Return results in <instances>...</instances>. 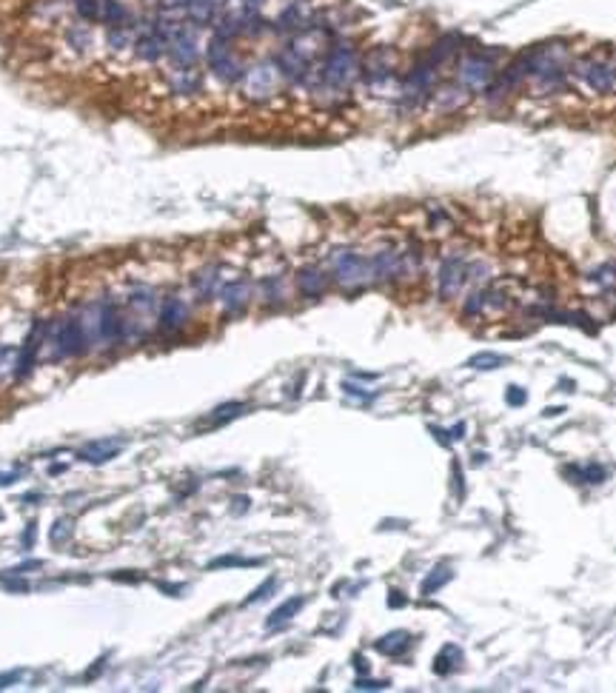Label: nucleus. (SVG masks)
Instances as JSON below:
<instances>
[{"instance_id":"nucleus-14","label":"nucleus","mask_w":616,"mask_h":693,"mask_svg":"<svg viewBox=\"0 0 616 693\" xmlns=\"http://www.w3.org/2000/svg\"><path fill=\"white\" fill-rule=\"evenodd\" d=\"M203 88V77L194 69H174L171 77V92L174 95H197Z\"/></svg>"},{"instance_id":"nucleus-29","label":"nucleus","mask_w":616,"mask_h":693,"mask_svg":"<svg viewBox=\"0 0 616 693\" xmlns=\"http://www.w3.org/2000/svg\"><path fill=\"white\" fill-rule=\"evenodd\" d=\"M448 579H451V570H448V568H442V565H440V568H434V570H431V574H428V579L422 582V593L428 596V593L440 591V588H442V585H445Z\"/></svg>"},{"instance_id":"nucleus-1","label":"nucleus","mask_w":616,"mask_h":693,"mask_svg":"<svg viewBox=\"0 0 616 693\" xmlns=\"http://www.w3.org/2000/svg\"><path fill=\"white\" fill-rule=\"evenodd\" d=\"M360 72V63H357V52L348 46V43H340L334 46L325 57V63L320 69V77L328 88H346Z\"/></svg>"},{"instance_id":"nucleus-16","label":"nucleus","mask_w":616,"mask_h":693,"mask_svg":"<svg viewBox=\"0 0 616 693\" xmlns=\"http://www.w3.org/2000/svg\"><path fill=\"white\" fill-rule=\"evenodd\" d=\"M129 306L140 314H154V309H157V294L148 286H134L129 291Z\"/></svg>"},{"instance_id":"nucleus-12","label":"nucleus","mask_w":616,"mask_h":693,"mask_svg":"<svg viewBox=\"0 0 616 693\" xmlns=\"http://www.w3.org/2000/svg\"><path fill=\"white\" fill-rule=\"evenodd\" d=\"M325 286H328V277L323 274L320 268H302L297 274V288L305 297H320L325 291Z\"/></svg>"},{"instance_id":"nucleus-27","label":"nucleus","mask_w":616,"mask_h":693,"mask_svg":"<svg viewBox=\"0 0 616 693\" xmlns=\"http://www.w3.org/2000/svg\"><path fill=\"white\" fill-rule=\"evenodd\" d=\"M468 366H471V368H477V371H494V368L505 366V357L485 351V354H477V357H471V359H468Z\"/></svg>"},{"instance_id":"nucleus-17","label":"nucleus","mask_w":616,"mask_h":693,"mask_svg":"<svg viewBox=\"0 0 616 693\" xmlns=\"http://www.w3.org/2000/svg\"><path fill=\"white\" fill-rule=\"evenodd\" d=\"M103 20H106V26L111 29V26H134L132 20V12L120 3V0H103Z\"/></svg>"},{"instance_id":"nucleus-36","label":"nucleus","mask_w":616,"mask_h":693,"mask_svg":"<svg viewBox=\"0 0 616 693\" xmlns=\"http://www.w3.org/2000/svg\"><path fill=\"white\" fill-rule=\"evenodd\" d=\"M20 679V671H9V673H3V676H0V690H3V687H9L12 682H17Z\"/></svg>"},{"instance_id":"nucleus-30","label":"nucleus","mask_w":616,"mask_h":693,"mask_svg":"<svg viewBox=\"0 0 616 693\" xmlns=\"http://www.w3.org/2000/svg\"><path fill=\"white\" fill-rule=\"evenodd\" d=\"M242 408H245L242 403H229V405H220L217 411L211 414V423H214V426H220V423H229L231 416H240V414H242Z\"/></svg>"},{"instance_id":"nucleus-19","label":"nucleus","mask_w":616,"mask_h":693,"mask_svg":"<svg viewBox=\"0 0 616 693\" xmlns=\"http://www.w3.org/2000/svg\"><path fill=\"white\" fill-rule=\"evenodd\" d=\"M459 662H462V651H459L456 645H445V648L437 653V659H434V671H437L440 676H448L451 671L459 668Z\"/></svg>"},{"instance_id":"nucleus-13","label":"nucleus","mask_w":616,"mask_h":693,"mask_svg":"<svg viewBox=\"0 0 616 693\" xmlns=\"http://www.w3.org/2000/svg\"><path fill=\"white\" fill-rule=\"evenodd\" d=\"M186 17L192 26H208L217 17V0H189L186 3Z\"/></svg>"},{"instance_id":"nucleus-24","label":"nucleus","mask_w":616,"mask_h":693,"mask_svg":"<svg viewBox=\"0 0 616 693\" xmlns=\"http://www.w3.org/2000/svg\"><path fill=\"white\" fill-rule=\"evenodd\" d=\"M106 46H109L111 52H123V49L134 46L132 29H129V26H111V29H109V35H106Z\"/></svg>"},{"instance_id":"nucleus-34","label":"nucleus","mask_w":616,"mask_h":693,"mask_svg":"<svg viewBox=\"0 0 616 693\" xmlns=\"http://www.w3.org/2000/svg\"><path fill=\"white\" fill-rule=\"evenodd\" d=\"M220 565L226 568V565H257V562L254 559H237V556H223V559H214L211 562V568H220Z\"/></svg>"},{"instance_id":"nucleus-15","label":"nucleus","mask_w":616,"mask_h":693,"mask_svg":"<svg viewBox=\"0 0 616 693\" xmlns=\"http://www.w3.org/2000/svg\"><path fill=\"white\" fill-rule=\"evenodd\" d=\"M579 75L588 80L596 92H608V88L613 86V72L608 69V66H602V63H582L579 66Z\"/></svg>"},{"instance_id":"nucleus-35","label":"nucleus","mask_w":616,"mask_h":693,"mask_svg":"<svg viewBox=\"0 0 616 693\" xmlns=\"http://www.w3.org/2000/svg\"><path fill=\"white\" fill-rule=\"evenodd\" d=\"M357 687H362V690H383V687H388V682H374V679H357Z\"/></svg>"},{"instance_id":"nucleus-21","label":"nucleus","mask_w":616,"mask_h":693,"mask_svg":"<svg viewBox=\"0 0 616 693\" xmlns=\"http://www.w3.org/2000/svg\"><path fill=\"white\" fill-rule=\"evenodd\" d=\"M217 286H220V274H217V268H203L200 274L194 277V291L203 297V299H208L214 291H217Z\"/></svg>"},{"instance_id":"nucleus-26","label":"nucleus","mask_w":616,"mask_h":693,"mask_svg":"<svg viewBox=\"0 0 616 693\" xmlns=\"http://www.w3.org/2000/svg\"><path fill=\"white\" fill-rule=\"evenodd\" d=\"M77 15L86 23L103 20V0H77Z\"/></svg>"},{"instance_id":"nucleus-3","label":"nucleus","mask_w":616,"mask_h":693,"mask_svg":"<svg viewBox=\"0 0 616 693\" xmlns=\"http://www.w3.org/2000/svg\"><path fill=\"white\" fill-rule=\"evenodd\" d=\"M52 343H54V357H63V359L77 357V354H83V351L88 348L83 322H80L77 317H66L63 322H60V325L54 328Z\"/></svg>"},{"instance_id":"nucleus-2","label":"nucleus","mask_w":616,"mask_h":693,"mask_svg":"<svg viewBox=\"0 0 616 693\" xmlns=\"http://www.w3.org/2000/svg\"><path fill=\"white\" fill-rule=\"evenodd\" d=\"M206 63H208V69H211V75L217 77V80H223V83H237L245 72H242V66H240V60L234 57V52H231V40H226V38H217L214 35L211 40H208V49H206Z\"/></svg>"},{"instance_id":"nucleus-38","label":"nucleus","mask_w":616,"mask_h":693,"mask_svg":"<svg viewBox=\"0 0 616 693\" xmlns=\"http://www.w3.org/2000/svg\"><path fill=\"white\" fill-rule=\"evenodd\" d=\"M462 431H465V426H462V423H459V426H454V434H451V437H454V439H462V437H465V434H462Z\"/></svg>"},{"instance_id":"nucleus-31","label":"nucleus","mask_w":616,"mask_h":693,"mask_svg":"<svg viewBox=\"0 0 616 693\" xmlns=\"http://www.w3.org/2000/svg\"><path fill=\"white\" fill-rule=\"evenodd\" d=\"M505 400H508V405H514V408H516V405H522V403L528 400V394H525V391H522L519 385H511V388H508V394H505Z\"/></svg>"},{"instance_id":"nucleus-32","label":"nucleus","mask_w":616,"mask_h":693,"mask_svg":"<svg viewBox=\"0 0 616 693\" xmlns=\"http://www.w3.org/2000/svg\"><path fill=\"white\" fill-rule=\"evenodd\" d=\"M271 588H274V579H268V582H263V585H260V588H257V591H254V593H252V596H249V599H245V605H254V602H260V599H265V596H268V591H271Z\"/></svg>"},{"instance_id":"nucleus-20","label":"nucleus","mask_w":616,"mask_h":693,"mask_svg":"<svg viewBox=\"0 0 616 693\" xmlns=\"http://www.w3.org/2000/svg\"><path fill=\"white\" fill-rule=\"evenodd\" d=\"M66 43L77 52V54H86L91 49V32L86 29V23H75L66 29Z\"/></svg>"},{"instance_id":"nucleus-37","label":"nucleus","mask_w":616,"mask_h":693,"mask_svg":"<svg viewBox=\"0 0 616 693\" xmlns=\"http://www.w3.org/2000/svg\"><path fill=\"white\" fill-rule=\"evenodd\" d=\"M391 593H394V596H388V605H391V608H399V605H406V599L399 596V591H391Z\"/></svg>"},{"instance_id":"nucleus-11","label":"nucleus","mask_w":616,"mask_h":693,"mask_svg":"<svg viewBox=\"0 0 616 693\" xmlns=\"http://www.w3.org/2000/svg\"><path fill=\"white\" fill-rule=\"evenodd\" d=\"M249 297H252L249 283L234 280V283L223 286V291H220V303H223V309H226L229 314H240L245 306H249Z\"/></svg>"},{"instance_id":"nucleus-23","label":"nucleus","mask_w":616,"mask_h":693,"mask_svg":"<svg viewBox=\"0 0 616 693\" xmlns=\"http://www.w3.org/2000/svg\"><path fill=\"white\" fill-rule=\"evenodd\" d=\"M571 476H576V482H588V485H599V482L608 479V471L596 462H588V465H576L571 468Z\"/></svg>"},{"instance_id":"nucleus-18","label":"nucleus","mask_w":616,"mask_h":693,"mask_svg":"<svg viewBox=\"0 0 616 693\" xmlns=\"http://www.w3.org/2000/svg\"><path fill=\"white\" fill-rule=\"evenodd\" d=\"M411 645V637L406 634V630H394V634H385L380 642H377V651L385 653V656H399L406 653Z\"/></svg>"},{"instance_id":"nucleus-8","label":"nucleus","mask_w":616,"mask_h":693,"mask_svg":"<svg viewBox=\"0 0 616 693\" xmlns=\"http://www.w3.org/2000/svg\"><path fill=\"white\" fill-rule=\"evenodd\" d=\"M491 75H494V69H491V60L485 57H465L459 66V80L468 88H485L491 83Z\"/></svg>"},{"instance_id":"nucleus-10","label":"nucleus","mask_w":616,"mask_h":693,"mask_svg":"<svg viewBox=\"0 0 616 693\" xmlns=\"http://www.w3.org/2000/svg\"><path fill=\"white\" fill-rule=\"evenodd\" d=\"M157 320H160L163 331H177V328L186 325V320H189V306L183 303L180 297H166L163 306H160Z\"/></svg>"},{"instance_id":"nucleus-22","label":"nucleus","mask_w":616,"mask_h":693,"mask_svg":"<svg viewBox=\"0 0 616 693\" xmlns=\"http://www.w3.org/2000/svg\"><path fill=\"white\" fill-rule=\"evenodd\" d=\"M111 457H117V445H109V442H91L80 451V460L86 462H106Z\"/></svg>"},{"instance_id":"nucleus-33","label":"nucleus","mask_w":616,"mask_h":693,"mask_svg":"<svg viewBox=\"0 0 616 693\" xmlns=\"http://www.w3.org/2000/svg\"><path fill=\"white\" fill-rule=\"evenodd\" d=\"M66 536H69V522L66 520H57L54 528H52V542H60V539H66Z\"/></svg>"},{"instance_id":"nucleus-25","label":"nucleus","mask_w":616,"mask_h":693,"mask_svg":"<svg viewBox=\"0 0 616 693\" xmlns=\"http://www.w3.org/2000/svg\"><path fill=\"white\" fill-rule=\"evenodd\" d=\"M302 608V596H294V599H288V602H283L280 608H277L271 616H268V628H277V625H283V622H288L297 611Z\"/></svg>"},{"instance_id":"nucleus-5","label":"nucleus","mask_w":616,"mask_h":693,"mask_svg":"<svg viewBox=\"0 0 616 693\" xmlns=\"http://www.w3.org/2000/svg\"><path fill=\"white\" fill-rule=\"evenodd\" d=\"M277 80H280V69L277 63H263L242 75V92L252 100H268L277 92Z\"/></svg>"},{"instance_id":"nucleus-4","label":"nucleus","mask_w":616,"mask_h":693,"mask_svg":"<svg viewBox=\"0 0 616 693\" xmlns=\"http://www.w3.org/2000/svg\"><path fill=\"white\" fill-rule=\"evenodd\" d=\"M334 277L343 286H360L371 274V260H365L357 251H337L334 254Z\"/></svg>"},{"instance_id":"nucleus-7","label":"nucleus","mask_w":616,"mask_h":693,"mask_svg":"<svg viewBox=\"0 0 616 693\" xmlns=\"http://www.w3.org/2000/svg\"><path fill=\"white\" fill-rule=\"evenodd\" d=\"M465 274H468V265L462 263L459 257L442 260V265H440V294H442V297L459 294L462 283H465Z\"/></svg>"},{"instance_id":"nucleus-6","label":"nucleus","mask_w":616,"mask_h":693,"mask_svg":"<svg viewBox=\"0 0 616 693\" xmlns=\"http://www.w3.org/2000/svg\"><path fill=\"white\" fill-rule=\"evenodd\" d=\"M132 49H134V54L143 60V63H157V60H163L169 54V40L148 23L140 32V38H134Z\"/></svg>"},{"instance_id":"nucleus-28","label":"nucleus","mask_w":616,"mask_h":693,"mask_svg":"<svg viewBox=\"0 0 616 693\" xmlns=\"http://www.w3.org/2000/svg\"><path fill=\"white\" fill-rule=\"evenodd\" d=\"M462 88H440V92L434 95V103H437V109H442V111H451V109H456L459 103H462Z\"/></svg>"},{"instance_id":"nucleus-9","label":"nucleus","mask_w":616,"mask_h":693,"mask_svg":"<svg viewBox=\"0 0 616 693\" xmlns=\"http://www.w3.org/2000/svg\"><path fill=\"white\" fill-rule=\"evenodd\" d=\"M40 343H43V328H40V325H35L32 331H29V337H26V343H23L20 354H17V366H15V377H17V380H23L29 371L35 368V363H38V351H40Z\"/></svg>"}]
</instances>
